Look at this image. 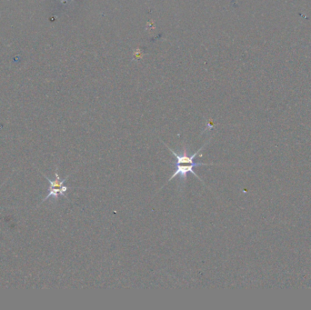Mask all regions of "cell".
<instances>
[{
	"mask_svg": "<svg viewBox=\"0 0 311 310\" xmlns=\"http://www.w3.org/2000/svg\"><path fill=\"white\" fill-rule=\"evenodd\" d=\"M43 176H45L46 180L49 182V188H48V193H47L46 197H45V198H43L41 203L46 201V200H47L48 198H50V197L54 198L55 200H58L59 196H63V197H65L68 199V197H67L66 193H67L68 189H70V188L66 187L64 184H65V182L67 181V178L70 176V175L66 176V178H64V179H60V176H59V167H56L55 179H54V180H50V179H49L46 175H44V174H43Z\"/></svg>",
	"mask_w": 311,
	"mask_h": 310,
	"instance_id": "obj_1",
	"label": "cell"
},
{
	"mask_svg": "<svg viewBox=\"0 0 311 310\" xmlns=\"http://www.w3.org/2000/svg\"><path fill=\"white\" fill-rule=\"evenodd\" d=\"M215 165H218V164H204L197 162V163L195 164H180V165H174V167H175L174 173H173L172 176L168 178V180L167 181V183H166L164 186L168 184V182L172 181L173 179H174L175 177H177V176H179V180L183 183V185H185L186 179H187V177H188V175H189V174H192V175L196 176L198 179H199V180L201 181L202 183L204 184L203 180H202L201 178L197 175V173L194 171V169L196 168H198V167H200V166H215Z\"/></svg>",
	"mask_w": 311,
	"mask_h": 310,
	"instance_id": "obj_2",
	"label": "cell"
},
{
	"mask_svg": "<svg viewBox=\"0 0 311 310\" xmlns=\"http://www.w3.org/2000/svg\"><path fill=\"white\" fill-rule=\"evenodd\" d=\"M163 145H165L166 147H168V150L172 153L174 158H175V161L173 162V165H180V164L197 163V162H195V159H196V157L198 156V153L203 149V147L206 146V143H205L196 153H194L193 155H189V154H188V150H187L186 145L183 146V150H182V154H181V155H178L176 152H174V150H172L170 147H168V146L166 145V143L163 142Z\"/></svg>",
	"mask_w": 311,
	"mask_h": 310,
	"instance_id": "obj_3",
	"label": "cell"
},
{
	"mask_svg": "<svg viewBox=\"0 0 311 310\" xmlns=\"http://www.w3.org/2000/svg\"><path fill=\"white\" fill-rule=\"evenodd\" d=\"M0 209H1V208H0Z\"/></svg>",
	"mask_w": 311,
	"mask_h": 310,
	"instance_id": "obj_4",
	"label": "cell"
}]
</instances>
